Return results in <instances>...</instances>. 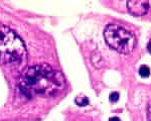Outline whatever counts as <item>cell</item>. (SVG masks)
Instances as JSON below:
<instances>
[{
	"instance_id": "obj_1",
	"label": "cell",
	"mask_w": 151,
	"mask_h": 121,
	"mask_svg": "<svg viewBox=\"0 0 151 121\" xmlns=\"http://www.w3.org/2000/svg\"><path fill=\"white\" fill-rule=\"evenodd\" d=\"M64 88V75L47 64L26 68L19 79V89L29 98L52 96Z\"/></svg>"
},
{
	"instance_id": "obj_2",
	"label": "cell",
	"mask_w": 151,
	"mask_h": 121,
	"mask_svg": "<svg viewBox=\"0 0 151 121\" xmlns=\"http://www.w3.org/2000/svg\"><path fill=\"white\" fill-rule=\"evenodd\" d=\"M25 55L26 48L22 40L7 26L0 25V64L20 62Z\"/></svg>"
},
{
	"instance_id": "obj_3",
	"label": "cell",
	"mask_w": 151,
	"mask_h": 121,
	"mask_svg": "<svg viewBox=\"0 0 151 121\" xmlns=\"http://www.w3.org/2000/svg\"><path fill=\"white\" fill-rule=\"evenodd\" d=\"M104 37L109 47L123 55L130 54L136 45L133 33L118 24L107 25L104 30Z\"/></svg>"
},
{
	"instance_id": "obj_4",
	"label": "cell",
	"mask_w": 151,
	"mask_h": 121,
	"mask_svg": "<svg viewBox=\"0 0 151 121\" xmlns=\"http://www.w3.org/2000/svg\"><path fill=\"white\" fill-rule=\"evenodd\" d=\"M128 10L132 15L142 16L144 15L149 8L148 1H142V0H134V1L127 2Z\"/></svg>"
},
{
	"instance_id": "obj_5",
	"label": "cell",
	"mask_w": 151,
	"mask_h": 121,
	"mask_svg": "<svg viewBox=\"0 0 151 121\" xmlns=\"http://www.w3.org/2000/svg\"><path fill=\"white\" fill-rule=\"evenodd\" d=\"M75 102H76L77 105L84 107V106H87L88 104H89V98H88L87 96H85V95H83V94H81V95L76 97Z\"/></svg>"
},
{
	"instance_id": "obj_6",
	"label": "cell",
	"mask_w": 151,
	"mask_h": 121,
	"mask_svg": "<svg viewBox=\"0 0 151 121\" xmlns=\"http://www.w3.org/2000/svg\"><path fill=\"white\" fill-rule=\"evenodd\" d=\"M139 75L142 78H148L150 75V70L147 66H141L139 69Z\"/></svg>"
},
{
	"instance_id": "obj_7",
	"label": "cell",
	"mask_w": 151,
	"mask_h": 121,
	"mask_svg": "<svg viewBox=\"0 0 151 121\" xmlns=\"http://www.w3.org/2000/svg\"><path fill=\"white\" fill-rule=\"evenodd\" d=\"M109 99H110L111 102L116 103L117 101L119 100V94L117 93V92H113V93L110 94V96H109Z\"/></svg>"
},
{
	"instance_id": "obj_8",
	"label": "cell",
	"mask_w": 151,
	"mask_h": 121,
	"mask_svg": "<svg viewBox=\"0 0 151 121\" xmlns=\"http://www.w3.org/2000/svg\"><path fill=\"white\" fill-rule=\"evenodd\" d=\"M147 119L148 121H151V101L148 104V108H147Z\"/></svg>"
},
{
	"instance_id": "obj_9",
	"label": "cell",
	"mask_w": 151,
	"mask_h": 121,
	"mask_svg": "<svg viewBox=\"0 0 151 121\" xmlns=\"http://www.w3.org/2000/svg\"><path fill=\"white\" fill-rule=\"evenodd\" d=\"M147 50H148V52L150 53V55H151V40L149 42H148V45H147Z\"/></svg>"
},
{
	"instance_id": "obj_10",
	"label": "cell",
	"mask_w": 151,
	"mask_h": 121,
	"mask_svg": "<svg viewBox=\"0 0 151 121\" xmlns=\"http://www.w3.org/2000/svg\"><path fill=\"white\" fill-rule=\"evenodd\" d=\"M109 121H121V120L119 119L118 117H112V118H110V119H109Z\"/></svg>"
}]
</instances>
